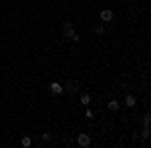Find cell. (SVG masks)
<instances>
[{"label": "cell", "instance_id": "1", "mask_svg": "<svg viewBox=\"0 0 151 148\" xmlns=\"http://www.w3.org/2000/svg\"><path fill=\"white\" fill-rule=\"evenodd\" d=\"M79 88H81V84H79L77 80H69V82L63 86V90L67 92V94H70V96H75V94L79 92Z\"/></svg>", "mask_w": 151, "mask_h": 148}, {"label": "cell", "instance_id": "2", "mask_svg": "<svg viewBox=\"0 0 151 148\" xmlns=\"http://www.w3.org/2000/svg\"><path fill=\"white\" fill-rule=\"evenodd\" d=\"M77 34V30H75V24L73 22H65L63 24V38H73V36Z\"/></svg>", "mask_w": 151, "mask_h": 148}, {"label": "cell", "instance_id": "3", "mask_svg": "<svg viewBox=\"0 0 151 148\" xmlns=\"http://www.w3.org/2000/svg\"><path fill=\"white\" fill-rule=\"evenodd\" d=\"M77 144H79L81 148H89V146H91V136L85 134V132H81V134L77 136Z\"/></svg>", "mask_w": 151, "mask_h": 148}, {"label": "cell", "instance_id": "4", "mask_svg": "<svg viewBox=\"0 0 151 148\" xmlns=\"http://www.w3.org/2000/svg\"><path fill=\"white\" fill-rule=\"evenodd\" d=\"M99 18H101V22H111V20H113V10L103 8V10L99 12Z\"/></svg>", "mask_w": 151, "mask_h": 148}, {"label": "cell", "instance_id": "5", "mask_svg": "<svg viewBox=\"0 0 151 148\" xmlns=\"http://www.w3.org/2000/svg\"><path fill=\"white\" fill-rule=\"evenodd\" d=\"M48 92L50 94H55V96H58V94H63V84H58V82H50L48 84Z\"/></svg>", "mask_w": 151, "mask_h": 148}, {"label": "cell", "instance_id": "6", "mask_svg": "<svg viewBox=\"0 0 151 148\" xmlns=\"http://www.w3.org/2000/svg\"><path fill=\"white\" fill-rule=\"evenodd\" d=\"M119 108H121V102L115 100V98H111V100L107 102V110H109V112H117Z\"/></svg>", "mask_w": 151, "mask_h": 148}, {"label": "cell", "instance_id": "7", "mask_svg": "<svg viewBox=\"0 0 151 148\" xmlns=\"http://www.w3.org/2000/svg\"><path fill=\"white\" fill-rule=\"evenodd\" d=\"M135 104H137V98H135L133 94H127V96H125V106H127V108H135Z\"/></svg>", "mask_w": 151, "mask_h": 148}, {"label": "cell", "instance_id": "8", "mask_svg": "<svg viewBox=\"0 0 151 148\" xmlns=\"http://www.w3.org/2000/svg\"><path fill=\"white\" fill-rule=\"evenodd\" d=\"M149 134H151V130H149V126H143V130H141V138H143V144L149 140Z\"/></svg>", "mask_w": 151, "mask_h": 148}, {"label": "cell", "instance_id": "9", "mask_svg": "<svg viewBox=\"0 0 151 148\" xmlns=\"http://www.w3.org/2000/svg\"><path fill=\"white\" fill-rule=\"evenodd\" d=\"M20 144H22L24 148L32 146V138H30V136H22V140H20Z\"/></svg>", "mask_w": 151, "mask_h": 148}, {"label": "cell", "instance_id": "10", "mask_svg": "<svg viewBox=\"0 0 151 148\" xmlns=\"http://www.w3.org/2000/svg\"><path fill=\"white\" fill-rule=\"evenodd\" d=\"M81 104L83 106H89V104H91V94H83L81 96Z\"/></svg>", "mask_w": 151, "mask_h": 148}, {"label": "cell", "instance_id": "11", "mask_svg": "<svg viewBox=\"0 0 151 148\" xmlns=\"http://www.w3.org/2000/svg\"><path fill=\"white\" fill-rule=\"evenodd\" d=\"M50 140H52V134H50V132H45V134H42V144H48Z\"/></svg>", "mask_w": 151, "mask_h": 148}, {"label": "cell", "instance_id": "12", "mask_svg": "<svg viewBox=\"0 0 151 148\" xmlns=\"http://www.w3.org/2000/svg\"><path fill=\"white\" fill-rule=\"evenodd\" d=\"M93 30H95V34H99V36L105 34V26H101V24H99V26H95Z\"/></svg>", "mask_w": 151, "mask_h": 148}, {"label": "cell", "instance_id": "13", "mask_svg": "<svg viewBox=\"0 0 151 148\" xmlns=\"http://www.w3.org/2000/svg\"><path fill=\"white\" fill-rule=\"evenodd\" d=\"M149 124H151V114L147 112L145 116H143V126H149Z\"/></svg>", "mask_w": 151, "mask_h": 148}, {"label": "cell", "instance_id": "14", "mask_svg": "<svg viewBox=\"0 0 151 148\" xmlns=\"http://www.w3.org/2000/svg\"><path fill=\"white\" fill-rule=\"evenodd\" d=\"M85 116H87V118H89V120H91V118H93L95 114H93V110H91V108H87V112H85Z\"/></svg>", "mask_w": 151, "mask_h": 148}]
</instances>
